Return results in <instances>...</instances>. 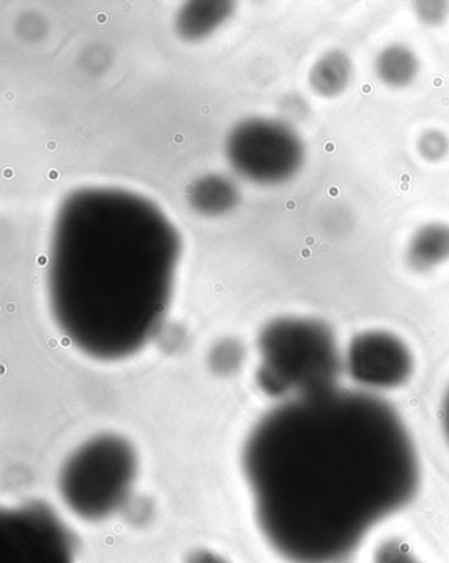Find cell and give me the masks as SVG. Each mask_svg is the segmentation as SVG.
<instances>
[{
  "label": "cell",
  "mask_w": 449,
  "mask_h": 563,
  "mask_svg": "<svg viewBox=\"0 0 449 563\" xmlns=\"http://www.w3.org/2000/svg\"><path fill=\"white\" fill-rule=\"evenodd\" d=\"M348 371L361 385L394 388L410 378L414 360L399 338L385 331L358 334L348 350Z\"/></svg>",
  "instance_id": "obj_7"
},
{
  "label": "cell",
  "mask_w": 449,
  "mask_h": 563,
  "mask_svg": "<svg viewBox=\"0 0 449 563\" xmlns=\"http://www.w3.org/2000/svg\"><path fill=\"white\" fill-rule=\"evenodd\" d=\"M449 260V225L431 223L415 232L407 247V263L417 272H428Z\"/></svg>",
  "instance_id": "obj_8"
},
{
  "label": "cell",
  "mask_w": 449,
  "mask_h": 563,
  "mask_svg": "<svg viewBox=\"0 0 449 563\" xmlns=\"http://www.w3.org/2000/svg\"><path fill=\"white\" fill-rule=\"evenodd\" d=\"M353 77V64L346 52L335 49L327 52L314 64L308 84L321 98H337L350 86Z\"/></svg>",
  "instance_id": "obj_9"
},
{
  "label": "cell",
  "mask_w": 449,
  "mask_h": 563,
  "mask_svg": "<svg viewBox=\"0 0 449 563\" xmlns=\"http://www.w3.org/2000/svg\"><path fill=\"white\" fill-rule=\"evenodd\" d=\"M418 152L428 163H438L449 152V140L446 133L431 130L427 131L418 140Z\"/></svg>",
  "instance_id": "obj_12"
},
{
  "label": "cell",
  "mask_w": 449,
  "mask_h": 563,
  "mask_svg": "<svg viewBox=\"0 0 449 563\" xmlns=\"http://www.w3.org/2000/svg\"><path fill=\"white\" fill-rule=\"evenodd\" d=\"M259 384L274 397H306L337 387L341 361L330 327L310 318H283L259 339Z\"/></svg>",
  "instance_id": "obj_3"
},
{
  "label": "cell",
  "mask_w": 449,
  "mask_h": 563,
  "mask_svg": "<svg viewBox=\"0 0 449 563\" xmlns=\"http://www.w3.org/2000/svg\"><path fill=\"white\" fill-rule=\"evenodd\" d=\"M243 472L254 518L287 563H344L417 498L420 460L404 419L366 393L284 401L253 427Z\"/></svg>",
  "instance_id": "obj_1"
},
{
  "label": "cell",
  "mask_w": 449,
  "mask_h": 563,
  "mask_svg": "<svg viewBox=\"0 0 449 563\" xmlns=\"http://www.w3.org/2000/svg\"><path fill=\"white\" fill-rule=\"evenodd\" d=\"M448 4L445 2H418L415 3V13L421 23L428 26H438L446 22Z\"/></svg>",
  "instance_id": "obj_13"
},
{
  "label": "cell",
  "mask_w": 449,
  "mask_h": 563,
  "mask_svg": "<svg viewBox=\"0 0 449 563\" xmlns=\"http://www.w3.org/2000/svg\"><path fill=\"white\" fill-rule=\"evenodd\" d=\"M441 427L449 445V388L443 401V408H441Z\"/></svg>",
  "instance_id": "obj_14"
},
{
  "label": "cell",
  "mask_w": 449,
  "mask_h": 563,
  "mask_svg": "<svg viewBox=\"0 0 449 563\" xmlns=\"http://www.w3.org/2000/svg\"><path fill=\"white\" fill-rule=\"evenodd\" d=\"M231 136L248 144V165L240 173L256 183L284 184L304 165V143L291 126L283 123L251 120Z\"/></svg>",
  "instance_id": "obj_6"
},
{
  "label": "cell",
  "mask_w": 449,
  "mask_h": 563,
  "mask_svg": "<svg viewBox=\"0 0 449 563\" xmlns=\"http://www.w3.org/2000/svg\"><path fill=\"white\" fill-rule=\"evenodd\" d=\"M138 477V454L117 434L86 441L65 464L58 477L65 506L86 521L110 518L129 500Z\"/></svg>",
  "instance_id": "obj_4"
},
{
  "label": "cell",
  "mask_w": 449,
  "mask_h": 563,
  "mask_svg": "<svg viewBox=\"0 0 449 563\" xmlns=\"http://www.w3.org/2000/svg\"><path fill=\"white\" fill-rule=\"evenodd\" d=\"M370 563H427L404 536L387 534L374 545Z\"/></svg>",
  "instance_id": "obj_11"
},
{
  "label": "cell",
  "mask_w": 449,
  "mask_h": 563,
  "mask_svg": "<svg viewBox=\"0 0 449 563\" xmlns=\"http://www.w3.org/2000/svg\"><path fill=\"white\" fill-rule=\"evenodd\" d=\"M179 239L143 198L80 191L65 200L53 231V318L78 351L119 361L142 351L172 298Z\"/></svg>",
  "instance_id": "obj_2"
},
{
  "label": "cell",
  "mask_w": 449,
  "mask_h": 563,
  "mask_svg": "<svg viewBox=\"0 0 449 563\" xmlns=\"http://www.w3.org/2000/svg\"><path fill=\"white\" fill-rule=\"evenodd\" d=\"M0 563H75V542L43 503H24L0 516Z\"/></svg>",
  "instance_id": "obj_5"
},
{
  "label": "cell",
  "mask_w": 449,
  "mask_h": 563,
  "mask_svg": "<svg viewBox=\"0 0 449 563\" xmlns=\"http://www.w3.org/2000/svg\"><path fill=\"white\" fill-rule=\"evenodd\" d=\"M374 71L382 84L392 89H405L418 77L419 59L406 45H388L375 58Z\"/></svg>",
  "instance_id": "obj_10"
}]
</instances>
